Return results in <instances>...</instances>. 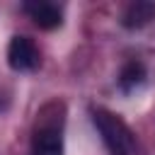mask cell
I'll use <instances>...</instances> for the list:
<instances>
[{"mask_svg": "<svg viewBox=\"0 0 155 155\" xmlns=\"http://www.w3.org/2000/svg\"><path fill=\"white\" fill-rule=\"evenodd\" d=\"M7 63L12 70H34L39 65V48L29 36H12L7 46Z\"/></svg>", "mask_w": 155, "mask_h": 155, "instance_id": "3", "label": "cell"}, {"mask_svg": "<svg viewBox=\"0 0 155 155\" xmlns=\"http://www.w3.org/2000/svg\"><path fill=\"white\" fill-rule=\"evenodd\" d=\"M24 12L36 22V27L41 29H56L61 27V7H56L53 2H24Z\"/></svg>", "mask_w": 155, "mask_h": 155, "instance_id": "4", "label": "cell"}, {"mask_svg": "<svg viewBox=\"0 0 155 155\" xmlns=\"http://www.w3.org/2000/svg\"><path fill=\"white\" fill-rule=\"evenodd\" d=\"M31 155H63V136H61V119L41 116V124L34 128L31 138Z\"/></svg>", "mask_w": 155, "mask_h": 155, "instance_id": "2", "label": "cell"}, {"mask_svg": "<svg viewBox=\"0 0 155 155\" xmlns=\"http://www.w3.org/2000/svg\"><path fill=\"white\" fill-rule=\"evenodd\" d=\"M155 19V2L150 0H138V2H131L124 12V27L126 29H140L145 27L148 22Z\"/></svg>", "mask_w": 155, "mask_h": 155, "instance_id": "5", "label": "cell"}, {"mask_svg": "<svg viewBox=\"0 0 155 155\" xmlns=\"http://www.w3.org/2000/svg\"><path fill=\"white\" fill-rule=\"evenodd\" d=\"M143 78H145V68H143V63L131 61V63L124 65V70H121V75H119V85H121V90L128 92V90L138 87V85L143 82Z\"/></svg>", "mask_w": 155, "mask_h": 155, "instance_id": "6", "label": "cell"}, {"mask_svg": "<svg viewBox=\"0 0 155 155\" xmlns=\"http://www.w3.org/2000/svg\"><path fill=\"white\" fill-rule=\"evenodd\" d=\"M92 121L111 155H140L136 133L128 128V124L121 116H116L107 109H94Z\"/></svg>", "mask_w": 155, "mask_h": 155, "instance_id": "1", "label": "cell"}]
</instances>
